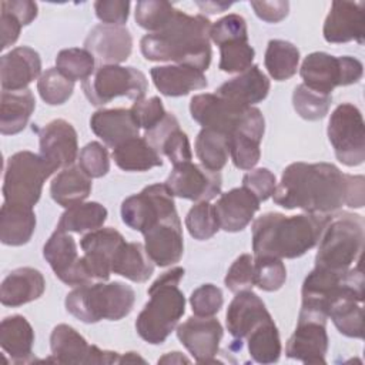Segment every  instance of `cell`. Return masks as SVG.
Returning a JSON list of instances; mask_svg holds the SVG:
<instances>
[{
    "label": "cell",
    "mask_w": 365,
    "mask_h": 365,
    "mask_svg": "<svg viewBox=\"0 0 365 365\" xmlns=\"http://www.w3.org/2000/svg\"><path fill=\"white\" fill-rule=\"evenodd\" d=\"M349 181V174L329 163H292L284 170L272 197L285 210L329 214L346 205Z\"/></svg>",
    "instance_id": "obj_1"
},
{
    "label": "cell",
    "mask_w": 365,
    "mask_h": 365,
    "mask_svg": "<svg viewBox=\"0 0 365 365\" xmlns=\"http://www.w3.org/2000/svg\"><path fill=\"white\" fill-rule=\"evenodd\" d=\"M211 21L202 16H190L177 10L173 20L140 41L143 56L150 61H174L201 71L211 63Z\"/></svg>",
    "instance_id": "obj_2"
},
{
    "label": "cell",
    "mask_w": 365,
    "mask_h": 365,
    "mask_svg": "<svg viewBox=\"0 0 365 365\" xmlns=\"http://www.w3.org/2000/svg\"><path fill=\"white\" fill-rule=\"evenodd\" d=\"M327 214L284 215L267 212L252 224V251L255 257L298 258L314 248L329 221Z\"/></svg>",
    "instance_id": "obj_3"
},
{
    "label": "cell",
    "mask_w": 365,
    "mask_h": 365,
    "mask_svg": "<svg viewBox=\"0 0 365 365\" xmlns=\"http://www.w3.org/2000/svg\"><path fill=\"white\" fill-rule=\"evenodd\" d=\"M182 277L184 268L174 267L150 285V299L135 321V329L145 342L163 344L184 315L185 297L178 288Z\"/></svg>",
    "instance_id": "obj_4"
},
{
    "label": "cell",
    "mask_w": 365,
    "mask_h": 365,
    "mask_svg": "<svg viewBox=\"0 0 365 365\" xmlns=\"http://www.w3.org/2000/svg\"><path fill=\"white\" fill-rule=\"evenodd\" d=\"M190 113L202 128H212L228 137L237 133L258 141L264 137V115L252 106H242L217 94L204 93L191 98Z\"/></svg>",
    "instance_id": "obj_5"
},
{
    "label": "cell",
    "mask_w": 365,
    "mask_h": 365,
    "mask_svg": "<svg viewBox=\"0 0 365 365\" xmlns=\"http://www.w3.org/2000/svg\"><path fill=\"white\" fill-rule=\"evenodd\" d=\"M135 302L134 289L120 281L78 285L66 297V309L86 324L127 317Z\"/></svg>",
    "instance_id": "obj_6"
},
{
    "label": "cell",
    "mask_w": 365,
    "mask_h": 365,
    "mask_svg": "<svg viewBox=\"0 0 365 365\" xmlns=\"http://www.w3.org/2000/svg\"><path fill=\"white\" fill-rule=\"evenodd\" d=\"M365 237L364 217L352 212H339L329 218L319 238L315 267L346 272L359 261Z\"/></svg>",
    "instance_id": "obj_7"
},
{
    "label": "cell",
    "mask_w": 365,
    "mask_h": 365,
    "mask_svg": "<svg viewBox=\"0 0 365 365\" xmlns=\"http://www.w3.org/2000/svg\"><path fill=\"white\" fill-rule=\"evenodd\" d=\"M53 173L40 154L24 150L10 155L4 170V202L33 208L40 200L44 181Z\"/></svg>",
    "instance_id": "obj_8"
},
{
    "label": "cell",
    "mask_w": 365,
    "mask_h": 365,
    "mask_svg": "<svg viewBox=\"0 0 365 365\" xmlns=\"http://www.w3.org/2000/svg\"><path fill=\"white\" fill-rule=\"evenodd\" d=\"M83 91L93 106H104L115 97L143 100L148 81L143 71L118 64L100 66L90 78L83 81Z\"/></svg>",
    "instance_id": "obj_9"
},
{
    "label": "cell",
    "mask_w": 365,
    "mask_h": 365,
    "mask_svg": "<svg viewBox=\"0 0 365 365\" xmlns=\"http://www.w3.org/2000/svg\"><path fill=\"white\" fill-rule=\"evenodd\" d=\"M362 63L351 56L335 57L324 51L308 54L299 68L302 84L322 94H331L335 87L358 83L362 77Z\"/></svg>",
    "instance_id": "obj_10"
},
{
    "label": "cell",
    "mask_w": 365,
    "mask_h": 365,
    "mask_svg": "<svg viewBox=\"0 0 365 365\" xmlns=\"http://www.w3.org/2000/svg\"><path fill=\"white\" fill-rule=\"evenodd\" d=\"M328 140L335 157L348 167L361 165L365 160V131L362 114L351 103L339 104L328 123Z\"/></svg>",
    "instance_id": "obj_11"
},
{
    "label": "cell",
    "mask_w": 365,
    "mask_h": 365,
    "mask_svg": "<svg viewBox=\"0 0 365 365\" xmlns=\"http://www.w3.org/2000/svg\"><path fill=\"white\" fill-rule=\"evenodd\" d=\"M178 215L174 195L164 184H153L127 197L121 204V218L130 228L145 232L164 218Z\"/></svg>",
    "instance_id": "obj_12"
},
{
    "label": "cell",
    "mask_w": 365,
    "mask_h": 365,
    "mask_svg": "<svg viewBox=\"0 0 365 365\" xmlns=\"http://www.w3.org/2000/svg\"><path fill=\"white\" fill-rule=\"evenodd\" d=\"M50 349L57 364H120L121 354L90 345L83 335L67 324L54 327L50 335Z\"/></svg>",
    "instance_id": "obj_13"
},
{
    "label": "cell",
    "mask_w": 365,
    "mask_h": 365,
    "mask_svg": "<svg viewBox=\"0 0 365 365\" xmlns=\"http://www.w3.org/2000/svg\"><path fill=\"white\" fill-rule=\"evenodd\" d=\"M43 255L56 277L67 285L78 287L93 281L83 257L77 252L74 238L61 230H56L43 248Z\"/></svg>",
    "instance_id": "obj_14"
},
{
    "label": "cell",
    "mask_w": 365,
    "mask_h": 365,
    "mask_svg": "<svg viewBox=\"0 0 365 365\" xmlns=\"http://www.w3.org/2000/svg\"><path fill=\"white\" fill-rule=\"evenodd\" d=\"M165 185L173 195L200 202L210 201L220 194L222 178L220 171H211L202 164L187 161L173 167Z\"/></svg>",
    "instance_id": "obj_15"
},
{
    "label": "cell",
    "mask_w": 365,
    "mask_h": 365,
    "mask_svg": "<svg viewBox=\"0 0 365 365\" xmlns=\"http://www.w3.org/2000/svg\"><path fill=\"white\" fill-rule=\"evenodd\" d=\"M222 334L220 321L212 317H190L177 327L180 342L200 364L215 362Z\"/></svg>",
    "instance_id": "obj_16"
},
{
    "label": "cell",
    "mask_w": 365,
    "mask_h": 365,
    "mask_svg": "<svg viewBox=\"0 0 365 365\" xmlns=\"http://www.w3.org/2000/svg\"><path fill=\"white\" fill-rule=\"evenodd\" d=\"M38 137L40 155L54 171L74 163L78 153L77 133L68 121L57 118L47 123Z\"/></svg>",
    "instance_id": "obj_17"
},
{
    "label": "cell",
    "mask_w": 365,
    "mask_h": 365,
    "mask_svg": "<svg viewBox=\"0 0 365 365\" xmlns=\"http://www.w3.org/2000/svg\"><path fill=\"white\" fill-rule=\"evenodd\" d=\"M143 235L144 248L155 265L168 267L181 259L184 238L178 215L161 220Z\"/></svg>",
    "instance_id": "obj_18"
},
{
    "label": "cell",
    "mask_w": 365,
    "mask_h": 365,
    "mask_svg": "<svg viewBox=\"0 0 365 365\" xmlns=\"http://www.w3.org/2000/svg\"><path fill=\"white\" fill-rule=\"evenodd\" d=\"M124 237L114 228H98L83 235L80 247L83 259L93 279L107 281L111 274V259L124 242Z\"/></svg>",
    "instance_id": "obj_19"
},
{
    "label": "cell",
    "mask_w": 365,
    "mask_h": 365,
    "mask_svg": "<svg viewBox=\"0 0 365 365\" xmlns=\"http://www.w3.org/2000/svg\"><path fill=\"white\" fill-rule=\"evenodd\" d=\"M88 50L101 66L125 61L133 50V37L127 27L115 24H97L84 40Z\"/></svg>",
    "instance_id": "obj_20"
},
{
    "label": "cell",
    "mask_w": 365,
    "mask_h": 365,
    "mask_svg": "<svg viewBox=\"0 0 365 365\" xmlns=\"http://www.w3.org/2000/svg\"><path fill=\"white\" fill-rule=\"evenodd\" d=\"M364 1H332L324 23V38L328 43H364Z\"/></svg>",
    "instance_id": "obj_21"
},
{
    "label": "cell",
    "mask_w": 365,
    "mask_h": 365,
    "mask_svg": "<svg viewBox=\"0 0 365 365\" xmlns=\"http://www.w3.org/2000/svg\"><path fill=\"white\" fill-rule=\"evenodd\" d=\"M324 321L298 318V325L285 348L288 358L304 364H325L328 334Z\"/></svg>",
    "instance_id": "obj_22"
},
{
    "label": "cell",
    "mask_w": 365,
    "mask_h": 365,
    "mask_svg": "<svg viewBox=\"0 0 365 365\" xmlns=\"http://www.w3.org/2000/svg\"><path fill=\"white\" fill-rule=\"evenodd\" d=\"M214 210L220 228L227 232H238L251 222L259 210V200L245 187H238L221 194Z\"/></svg>",
    "instance_id": "obj_23"
},
{
    "label": "cell",
    "mask_w": 365,
    "mask_h": 365,
    "mask_svg": "<svg viewBox=\"0 0 365 365\" xmlns=\"http://www.w3.org/2000/svg\"><path fill=\"white\" fill-rule=\"evenodd\" d=\"M41 60L38 53L27 46L16 47L1 56L0 80L6 91H19L40 76Z\"/></svg>",
    "instance_id": "obj_24"
},
{
    "label": "cell",
    "mask_w": 365,
    "mask_h": 365,
    "mask_svg": "<svg viewBox=\"0 0 365 365\" xmlns=\"http://www.w3.org/2000/svg\"><path fill=\"white\" fill-rule=\"evenodd\" d=\"M271 315L262 299L252 291L245 289L237 292L225 314L228 332L235 339L247 338V335L261 322L269 319Z\"/></svg>",
    "instance_id": "obj_25"
},
{
    "label": "cell",
    "mask_w": 365,
    "mask_h": 365,
    "mask_svg": "<svg viewBox=\"0 0 365 365\" xmlns=\"http://www.w3.org/2000/svg\"><path fill=\"white\" fill-rule=\"evenodd\" d=\"M144 138L160 155L168 157L173 165L191 161L192 158L188 137L180 128L178 120L171 113H167L155 127L145 131Z\"/></svg>",
    "instance_id": "obj_26"
},
{
    "label": "cell",
    "mask_w": 365,
    "mask_h": 365,
    "mask_svg": "<svg viewBox=\"0 0 365 365\" xmlns=\"http://www.w3.org/2000/svg\"><path fill=\"white\" fill-rule=\"evenodd\" d=\"M93 133L113 150L130 138L138 137L140 127L128 108H104L90 118Z\"/></svg>",
    "instance_id": "obj_27"
},
{
    "label": "cell",
    "mask_w": 365,
    "mask_h": 365,
    "mask_svg": "<svg viewBox=\"0 0 365 365\" xmlns=\"http://www.w3.org/2000/svg\"><path fill=\"white\" fill-rule=\"evenodd\" d=\"M151 78L157 90L168 97L185 96L208 86L204 71L181 64L157 66L151 68Z\"/></svg>",
    "instance_id": "obj_28"
},
{
    "label": "cell",
    "mask_w": 365,
    "mask_h": 365,
    "mask_svg": "<svg viewBox=\"0 0 365 365\" xmlns=\"http://www.w3.org/2000/svg\"><path fill=\"white\" fill-rule=\"evenodd\" d=\"M46 281L43 274L31 267L13 269L3 279L0 287V301L6 307H20L43 295Z\"/></svg>",
    "instance_id": "obj_29"
},
{
    "label": "cell",
    "mask_w": 365,
    "mask_h": 365,
    "mask_svg": "<svg viewBox=\"0 0 365 365\" xmlns=\"http://www.w3.org/2000/svg\"><path fill=\"white\" fill-rule=\"evenodd\" d=\"M269 80L258 66H251L240 76L221 84L215 94L242 106H252L262 101L269 91Z\"/></svg>",
    "instance_id": "obj_30"
},
{
    "label": "cell",
    "mask_w": 365,
    "mask_h": 365,
    "mask_svg": "<svg viewBox=\"0 0 365 365\" xmlns=\"http://www.w3.org/2000/svg\"><path fill=\"white\" fill-rule=\"evenodd\" d=\"M36 230V214L31 207L3 202L0 210V240L19 247L30 241Z\"/></svg>",
    "instance_id": "obj_31"
},
{
    "label": "cell",
    "mask_w": 365,
    "mask_h": 365,
    "mask_svg": "<svg viewBox=\"0 0 365 365\" xmlns=\"http://www.w3.org/2000/svg\"><path fill=\"white\" fill-rule=\"evenodd\" d=\"M34 107L36 100L31 90H3L0 103V133L3 135H13L24 130Z\"/></svg>",
    "instance_id": "obj_32"
},
{
    "label": "cell",
    "mask_w": 365,
    "mask_h": 365,
    "mask_svg": "<svg viewBox=\"0 0 365 365\" xmlns=\"http://www.w3.org/2000/svg\"><path fill=\"white\" fill-rule=\"evenodd\" d=\"M111 272L133 282H145L154 272V262L143 244L124 241L111 259Z\"/></svg>",
    "instance_id": "obj_33"
},
{
    "label": "cell",
    "mask_w": 365,
    "mask_h": 365,
    "mask_svg": "<svg viewBox=\"0 0 365 365\" xmlns=\"http://www.w3.org/2000/svg\"><path fill=\"white\" fill-rule=\"evenodd\" d=\"M91 192V178L80 167L63 168L50 184L51 198L68 208L83 202Z\"/></svg>",
    "instance_id": "obj_34"
},
{
    "label": "cell",
    "mask_w": 365,
    "mask_h": 365,
    "mask_svg": "<svg viewBox=\"0 0 365 365\" xmlns=\"http://www.w3.org/2000/svg\"><path fill=\"white\" fill-rule=\"evenodd\" d=\"M0 344L14 362H26L34 344L30 322L23 315L6 317L0 324Z\"/></svg>",
    "instance_id": "obj_35"
},
{
    "label": "cell",
    "mask_w": 365,
    "mask_h": 365,
    "mask_svg": "<svg viewBox=\"0 0 365 365\" xmlns=\"http://www.w3.org/2000/svg\"><path fill=\"white\" fill-rule=\"evenodd\" d=\"M114 163L124 171H148L161 167V155L141 137H134L113 150Z\"/></svg>",
    "instance_id": "obj_36"
},
{
    "label": "cell",
    "mask_w": 365,
    "mask_h": 365,
    "mask_svg": "<svg viewBox=\"0 0 365 365\" xmlns=\"http://www.w3.org/2000/svg\"><path fill=\"white\" fill-rule=\"evenodd\" d=\"M107 208L100 202H80L68 207L60 217L57 230L66 232L83 234L86 231H94L103 227L107 220Z\"/></svg>",
    "instance_id": "obj_37"
},
{
    "label": "cell",
    "mask_w": 365,
    "mask_h": 365,
    "mask_svg": "<svg viewBox=\"0 0 365 365\" xmlns=\"http://www.w3.org/2000/svg\"><path fill=\"white\" fill-rule=\"evenodd\" d=\"M195 154L205 168L220 171L230 157V137L212 128H201L195 138Z\"/></svg>",
    "instance_id": "obj_38"
},
{
    "label": "cell",
    "mask_w": 365,
    "mask_h": 365,
    "mask_svg": "<svg viewBox=\"0 0 365 365\" xmlns=\"http://www.w3.org/2000/svg\"><path fill=\"white\" fill-rule=\"evenodd\" d=\"M265 68L268 74L277 80L284 81L291 78L298 68L299 50L285 40H269L265 50Z\"/></svg>",
    "instance_id": "obj_39"
},
{
    "label": "cell",
    "mask_w": 365,
    "mask_h": 365,
    "mask_svg": "<svg viewBox=\"0 0 365 365\" xmlns=\"http://www.w3.org/2000/svg\"><path fill=\"white\" fill-rule=\"evenodd\" d=\"M248 351L258 364H272L279 359L281 339L274 319L269 318L257 325L248 335Z\"/></svg>",
    "instance_id": "obj_40"
},
{
    "label": "cell",
    "mask_w": 365,
    "mask_h": 365,
    "mask_svg": "<svg viewBox=\"0 0 365 365\" xmlns=\"http://www.w3.org/2000/svg\"><path fill=\"white\" fill-rule=\"evenodd\" d=\"M94 56L78 47L64 48L56 57V68L71 81H86L94 73Z\"/></svg>",
    "instance_id": "obj_41"
},
{
    "label": "cell",
    "mask_w": 365,
    "mask_h": 365,
    "mask_svg": "<svg viewBox=\"0 0 365 365\" xmlns=\"http://www.w3.org/2000/svg\"><path fill=\"white\" fill-rule=\"evenodd\" d=\"M331 94H322L311 90L305 84H298L292 93V106L299 117L308 121H317L328 114L331 107Z\"/></svg>",
    "instance_id": "obj_42"
},
{
    "label": "cell",
    "mask_w": 365,
    "mask_h": 365,
    "mask_svg": "<svg viewBox=\"0 0 365 365\" xmlns=\"http://www.w3.org/2000/svg\"><path fill=\"white\" fill-rule=\"evenodd\" d=\"M175 13L177 9L168 1H138L135 6V21L144 30L155 33L165 27L173 20Z\"/></svg>",
    "instance_id": "obj_43"
},
{
    "label": "cell",
    "mask_w": 365,
    "mask_h": 365,
    "mask_svg": "<svg viewBox=\"0 0 365 365\" xmlns=\"http://www.w3.org/2000/svg\"><path fill=\"white\" fill-rule=\"evenodd\" d=\"M185 227L190 235L198 241L210 240L220 230L214 205L208 201H200L192 205L185 217Z\"/></svg>",
    "instance_id": "obj_44"
},
{
    "label": "cell",
    "mask_w": 365,
    "mask_h": 365,
    "mask_svg": "<svg viewBox=\"0 0 365 365\" xmlns=\"http://www.w3.org/2000/svg\"><path fill=\"white\" fill-rule=\"evenodd\" d=\"M37 90L43 101L50 106H60L71 97L74 81L68 80L56 67H53L40 76L37 81Z\"/></svg>",
    "instance_id": "obj_45"
},
{
    "label": "cell",
    "mask_w": 365,
    "mask_h": 365,
    "mask_svg": "<svg viewBox=\"0 0 365 365\" xmlns=\"http://www.w3.org/2000/svg\"><path fill=\"white\" fill-rule=\"evenodd\" d=\"M254 48L248 40L230 41L220 46V70L225 73H242L252 66Z\"/></svg>",
    "instance_id": "obj_46"
},
{
    "label": "cell",
    "mask_w": 365,
    "mask_h": 365,
    "mask_svg": "<svg viewBox=\"0 0 365 365\" xmlns=\"http://www.w3.org/2000/svg\"><path fill=\"white\" fill-rule=\"evenodd\" d=\"M255 285L262 291H277L287 279V268L281 258L275 257H255L254 261Z\"/></svg>",
    "instance_id": "obj_47"
},
{
    "label": "cell",
    "mask_w": 365,
    "mask_h": 365,
    "mask_svg": "<svg viewBox=\"0 0 365 365\" xmlns=\"http://www.w3.org/2000/svg\"><path fill=\"white\" fill-rule=\"evenodd\" d=\"M258 140L244 135V134H232L230 137V155L232 163L240 170H251L257 165L261 157Z\"/></svg>",
    "instance_id": "obj_48"
},
{
    "label": "cell",
    "mask_w": 365,
    "mask_h": 365,
    "mask_svg": "<svg viewBox=\"0 0 365 365\" xmlns=\"http://www.w3.org/2000/svg\"><path fill=\"white\" fill-rule=\"evenodd\" d=\"M78 167L90 178H100L106 175L110 170L107 148L98 141H91L86 144L78 155Z\"/></svg>",
    "instance_id": "obj_49"
},
{
    "label": "cell",
    "mask_w": 365,
    "mask_h": 365,
    "mask_svg": "<svg viewBox=\"0 0 365 365\" xmlns=\"http://www.w3.org/2000/svg\"><path fill=\"white\" fill-rule=\"evenodd\" d=\"M210 38L220 47L221 44L238 40H248L247 21L240 14H228L211 24Z\"/></svg>",
    "instance_id": "obj_50"
},
{
    "label": "cell",
    "mask_w": 365,
    "mask_h": 365,
    "mask_svg": "<svg viewBox=\"0 0 365 365\" xmlns=\"http://www.w3.org/2000/svg\"><path fill=\"white\" fill-rule=\"evenodd\" d=\"M190 304L194 315L212 317L222 308V291L217 285L204 284L192 291L190 297Z\"/></svg>",
    "instance_id": "obj_51"
},
{
    "label": "cell",
    "mask_w": 365,
    "mask_h": 365,
    "mask_svg": "<svg viewBox=\"0 0 365 365\" xmlns=\"http://www.w3.org/2000/svg\"><path fill=\"white\" fill-rule=\"evenodd\" d=\"M225 287L232 292L251 289L255 285L254 258L250 254L240 255L230 267L225 275Z\"/></svg>",
    "instance_id": "obj_52"
},
{
    "label": "cell",
    "mask_w": 365,
    "mask_h": 365,
    "mask_svg": "<svg viewBox=\"0 0 365 365\" xmlns=\"http://www.w3.org/2000/svg\"><path fill=\"white\" fill-rule=\"evenodd\" d=\"M130 110H131L138 127L144 128L145 131L155 127L167 114L164 110L163 101L155 96L150 97V98H143V100L134 101V104Z\"/></svg>",
    "instance_id": "obj_53"
},
{
    "label": "cell",
    "mask_w": 365,
    "mask_h": 365,
    "mask_svg": "<svg viewBox=\"0 0 365 365\" xmlns=\"http://www.w3.org/2000/svg\"><path fill=\"white\" fill-rule=\"evenodd\" d=\"M242 187L251 191L258 200H268L277 187L275 175L268 168H255L242 177Z\"/></svg>",
    "instance_id": "obj_54"
},
{
    "label": "cell",
    "mask_w": 365,
    "mask_h": 365,
    "mask_svg": "<svg viewBox=\"0 0 365 365\" xmlns=\"http://www.w3.org/2000/svg\"><path fill=\"white\" fill-rule=\"evenodd\" d=\"M96 16L104 24L123 26L130 13V1L124 0H98L94 3Z\"/></svg>",
    "instance_id": "obj_55"
},
{
    "label": "cell",
    "mask_w": 365,
    "mask_h": 365,
    "mask_svg": "<svg viewBox=\"0 0 365 365\" xmlns=\"http://www.w3.org/2000/svg\"><path fill=\"white\" fill-rule=\"evenodd\" d=\"M0 9L17 19L21 26L30 24L37 17L38 11L37 3L29 0H3L0 3Z\"/></svg>",
    "instance_id": "obj_56"
},
{
    "label": "cell",
    "mask_w": 365,
    "mask_h": 365,
    "mask_svg": "<svg viewBox=\"0 0 365 365\" xmlns=\"http://www.w3.org/2000/svg\"><path fill=\"white\" fill-rule=\"evenodd\" d=\"M255 14L267 23H278L287 17L289 10L288 1H251Z\"/></svg>",
    "instance_id": "obj_57"
},
{
    "label": "cell",
    "mask_w": 365,
    "mask_h": 365,
    "mask_svg": "<svg viewBox=\"0 0 365 365\" xmlns=\"http://www.w3.org/2000/svg\"><path fill=\"white\" fill-rule=\"evenodd\" d=\"M21 23L14 19L11 14L1 11L0 14V29H1V46L0 48L4 50L9 46L14 44L20 36V30H21Z\"/></svg>",
    "instance_id": "obj_58"
},
{
    "label": "cell",
    "mask_w": 365,
    "mask_h": 365,
    "mask_svg": "<svg viewBox=\"0 0 365 365\" xmlns=\"http://www.w3.org/2000/svg\"><path fill=\"white\" fill-rule=\"evenodd\" d=\"M364 175H351L349 194L346 205L351 208H361L364 205L365 188H364Z\"/></svg>",
    "instance_id": "obj_59"
},
{
    "label": "cell",
    "mask_w": 365,
    "mask_h": 365,
    "mask_svg": "<svg viewBox=\"0 0 365 365\" xmlns=\"http://www.w3.org/2000/svg\"><path fill=\"white\" fill-rule=\"evenodd\" d=\"M197 6L202 11H207L210 14H215V13H221V11H225L227 9H230L231 3H225V1H197Z\"/></svg>",
    "instance_id": "obj_60"
},
{
    "label": "cell",
    "mask_w": 365,
    "mask_h": 365,
    "mask_svg": "<svg viewBox=\"0 0 365 365\" xmlns=\"http://www.w3.org/2000/svg\"><path fill=\"white\" fill-rule=\"evenodd\" d=\"M182 362L188 364L190 359L184 356L181 352H168L158 359V364H182Z\"/></svg>",
    "instance_id": "obj_61"
},
{
    "label": "cell",
    "mask_w": 365,
    "mask_h": 365,
    "mask_svg": "<svg viewBox=\"0 0 365 365\" xmlns=\"http://www.w3.org/2000/svg\"><path fill=\"white\" fill-rule=\"evenodd\" d=\"M123 362H145V361L141 356H138L135 352H127L120 358V364Z\"/></svg>",
    "instance_id": "obj_62"
}]
</instances>
